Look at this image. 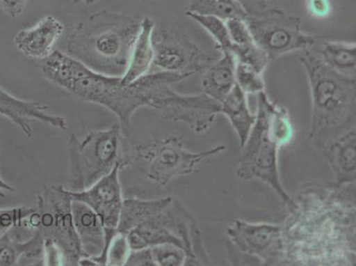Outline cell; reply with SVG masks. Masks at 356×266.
<instances>
[{"label": "cell", "instance_id": "cell-1", "mask_svg": "<svg viewBox=\"0 0 356 266\" xmlns=\"http://www.w3.org/2000/svg\"><path fill=\"white\" fill-rule=\"evenodd\" d=\"M281 224L283 265H355V183L304 188Z\"/></svg>", "mask_w": 356, "mask_h": 266}, {"label": "cell", "instance_id": "cell-2", "mask_svg": "<svg viewBox=\"0 0 356 266\" xmlns=\"http://www.w3.org/2000/svg\"><path fill=\"white\" fill-rule=\"evenodd\" d=\"M42 73L49 82L76 98L104 107L115 114L122 132L127 136L131 132V118L135 112L144 107L150 108L163 84L187 79L186 75L161 71L124 84L122 77L96 72L58 50L43 61Z\"/></svg>", "mask_w": 356, "mask_h": 266}, {"label": "cell", "instance_id": "cell-3", "mask_svg": "<svg viewBox=\"0 0 356 266\" xmlns=\"http://www.w3.org/2000/svg\"><path fill=\"white\" fill-rule=\"evenodd\" d=\"M141 21L115 11L95 13L67 38V54L96 72L122 77L140 30Z\"/></svg>", "mask_w": 356, "mask_h": 266}, {"label": "cell", "instance_id": "cell-4", "mask_svg": "<svg viewBox=\"0 0 356 266\" xmlns=\"http://www.w3.org/2000/svg\"><path fill=\"white\" fill-rule=\"evenodd\" d=\"M300 61L312 93L309 139L322 152L330 142L355 128V77L327 66L309 49L302 52Z\"/></svg>", "mask_w": 356, "mask_h": 266}, {"label": "cell", "instance_id": "cell-5", "mask_svg": "<svg viewBox=\"0 0 356 266\" xmlns=\"http://www.w3.org/2000/svg\"><path fill=\"white\" fill-rule=\"evenodd\" d=\"M293 136L286 107L273 102L264 91L258 93L257 121L241 147L236 175L242 180H258L266 183L288 210L294 206V200L281 181L277 154L281 147L290 143Z\"/></svg>", "mask_w": 356, "mask_h": 266}, {"label": "cell", "instance_id": "cell-6", "mask_svg": "<svg viewBox=\"0 0 356 266\" xmlns=\"http://www.w3.org/2000/svg\"><path fill=\"white\" fill-rule=\"evenodd\" d=\"M134 143L118 125L99 131H88L81 137L74 133L71 134L67 142V189L76 192L87 189L116 166L122 170L129 167L135 161Z\"/></svg>", "mask_w": 356, "mask_h": 266}, {"label": "cell", "instance_id": "cell-7", "mask_svg": "<svg viewBox=\"0 0 356 266\" xmlns=\"http://www.w3.org/2000/svg\"><path fill=\"white\" fill-rule=\"evenodd\" d=\"M22 229L38 232L44 240L56 243L63 252L65 265H79L83 251L74 229L72 199L67 188L44 187L38 194L35 212L25 220Z\"/></svg>", "mask_w": 356, "mask_h": 266}, {"label": "cell", "instance_id": "cell-8", "mask_svg": "<svg viewBox=\"0 0 356 266\" xmlns=\"http://www.w3.org/2000/svg\"><path fill=\"white\" fill-rule=\"evenodd\" d=\"M225 149V146H218L194 153L184 148L182 138L172 135L147 146L134 143V157L135 160L144 162L149 180L165 187L178 177L194 173L205 159Z\"/></svg>", "mask_w": 356, "mask_h": 266}, {"label": "cell", "instance_id": "cell-9", "mask_svg": "<svg viewBox=\"0 0 356 266\" xmlns=\"http://www.w3.org/2000/svg\"><path fill=\"white\" fill-rule=\"evenodd\" d=\"M255 44L270 61L297 51L309 50L315 38L303 31L302 20L280 9L245 19Z\"/></svg>", "mask_w": 356, "mask_h": 266}, {"label": "cell", "instance_id": "cell-10", "mask_svg": "<svg viewBox=\"0 0 356 266\" xmlns=\"http://www.w3.org/2000/svg\"><path fill=\"white\" fill-rule=\"evenodd\" d=\"M152 43L154 53L153 64L166 72L191 77L203 73L218 60L207 54L177 26L155 24Z\"/></svg>", "mask_w": 356, "mask_h": 266}, {"label": "cell", "instance_id": "cell-11", "mask_svg": "<svg viewBox=\"0 0 356 266\" xmlns=\"http://www.w3.org/2000/svg\"><path fill=\"white\" fill-rule=\"evenodd\" d=\"M229 249L264 265H283V242L280 224L252 223L236 219L226 227Z\"/></svg>", "mask_w": 356, "mask_h": 266}, {"label": "cell", "instance_id": "cell-12", "mask_svg": "<svg viewBox=\"0 0 356 266\" xmlns=\"http://www.w3.org/2000/svg\"><path fill=\"white\" fill-rule=\"evenodd\" d=\"M171 123H183L194 132L207 131L221 112V103L206 94L183 95L167 84L152 103L151 108Z\"/></svg>", "mask_w": 356, "mask_h": 266}, {"label": "cell", "instance_id": "cell-13", "mask_svg": "<svg viewBox=\"0 0 356 266\" xmlns=\"http://www.w3.org/2000/svg\"><path fill=\"white\" fill-rule=\"evenodd\" d=\"M121 171V167L116 166L87 189L79 192L67 189L71 199L90 207L99 216L105 228L118 230L124 200L120 182Z\"/></svg>", "mask_w": 356, "mask_h": 266}, {"label": "cell", "instance_id": "cell-14", "mask_svg": "<svg viewBox=\"0 0 356 266\" xmlns=\"http://www.w3.org/2000/svg\"><path fill=\"white\" fill-rule=\"evenodd\" d=\"M48 110L49 108L44 104L19 99L0 86V116L10 120L27 138H31L34 134L32 126L33 121L44 123L54 129L66 131L67 119L48 113Z\"/></svg>", "mask_w": 356, "mask_h": 266}, {"label": "cell", "instance_id": "cell-15", "mask_svg": "<svg viewBox=\"0 0 356 266\" xmlns=\"http://www.w3.org/2000/svg\"><path fill=\"white\" fill-rule=\"evenodd\" d=\"M65 30L63 22L51 15H45L33 27L18 32L15 45L25 57L47 60L54 54L55 45Z\"/></svg>", "mask_w": 356, "mask_h": 266}, {"label": "cell", "instance_id": "cell-16", "mask_svg": "<svg viewBox=\"0 0 356 266\" xmlns=\"http://www.w3.org/2000/svg\"><path fill=\"white\" fill-rule=\"evenodd\" d=\"M72 215L83 256L99 258L106 244V229L102 220L90 207L77 201H72Z\"/></svg>", "mask_w": 356, "mask_h": 266}, {"label": "cell", "instance_id": "cell-17", "mask_svg": "<svg viewBox=\"0 0 356 266\" xmlns=\"http://www.w3.org/2000/svg\"><path fill=\"white\" fill-rule=\"evenodd\" d=\"M44 265V239L33 232L27 240L13 237L10 231L0 235V266Z\"/></svg>", "mask_w": 356, "mask_h": 266}, {"label": "cell", "instance_id": "cell-18", "mask_svg": "<svg viewBox=\"0 0 356 266\" xmlns=\"http://www.w3.org/2000/svg\"><path fill=\"white\" fill-rule=\"evenodd\" d=\"M355 128L330 142L322 151L335 177V184L355 183Z\"/></svg>", "mask_w": 356, "mask_h": 266}, {"label": "cell", "instance_id": "cell-19", "mask_svg": "<svg viewBox=\"0 0 356 266\" xmlns=\"http://www.w3.org/2000/svg\"><path fill=\"white\" fill-rule=\"evenodd\" d=\"M155 22L150 17H145L141 21L140 30L136 38L129 56L127 68L122 76L124 84L134 82L147 75L154 61V48L152 43V35Z\"/></svg>", "mask_w": 356, "mask_h": 266}, {"label": "cell", "instance_id": "cell-20", "mask_svg": "<svg viewBox=\"0 0 356 266\" xmlns=\"http://www.w3.org/2000/svg\"><path fill=\"white\" fill-rule=\"evenodd\" d=\"M236 60L231 53H223L203 72V93L221 103L235 86Z\"/></svg>", "mask_w": 356, "mask_h": 266}, {"label": "cell", "instance_id": "cell-21", "mask_svg": "<svg viewBox=\"0 0 356 266\" xmlns=\"http://www.w3.org/2000/svg\"><path fill=\"white\" fill-rule=\"evenodd\" d=\"M227 116L233 129L237 133L241 147L245 143L252 126L257 121V114L248 108L247 94L237 84L221 102V112Z\"/></svg>", "mask_w": 356, "mask_h": 266}, {"label": "cell", "instance_id": "cell-22", "mask_svg": "<svg viewBox=\"0 0 356 266\" xmlns=\"http://www.w3.org/2000/svg\"><path fill=\"white\" fill-rule=\"evenodd\" d=\"M309 50L327 66L346 76L355 77V43L326 41L318 44L316 42Z\"/></svg>", "mask_w": 356, "mask_h": 266}, {"label": "cell", "instance_id": "cell-23", "mask_svg": "<svg viewBox=\"0 0 356 266\" xmlns=\"http://www.w3.org/2000/svg\"><path fill=\"white\" fill-rule=\"evenodd\" d=\"M186 12L216 16L223 21L247 18V14L236 0H187Z\"/></svg>", "mask_w": 356, "mask_h": 266}, {"label": "cell", "instance_id": "cell-24", "mask_svg": "<svg viewBox=\"0 0 356 266\" xmlns=\"http://www.w3.org/2000/svg\"><path fill=\"white\" fill-rule=\"evenodd\" d=\"M186 16L193 19L200 26L211 36L213 40L218 44V49L221 54L231 53L233 44L229 38L227 26L225 21L216 16L194 14V13L186 12Z\"/></svg>", "mask_w": 356, "mask_h": 266}, {"label": "cell", "instance_id": "cell-25", "mask_svg": "<svg viewBox=\"0 0 356 266\" xmlns=\"http://www.w3.org/2000/svg\"><path fill=\"white\" fill-rule=\"evenodd\" d=\"M232 54L237 63L248 65L261 74H264L270 63V58L255 44V42L244 47L233 45Z\"/></svg>", "mask_w": 356, "mask_h": 266}, {"label": "cell", "instance_id": "cell-26", "mask_svg": "<svg viewBox=\"0 0 356 266\" xmlns=\"http://www.w3.org/2000/svg\"><path fill=\"white\" fill-rule=\"evenodd\" d=\"M236 84L245 94H257L264 92L265 83L262 74L257 72L248 65L236 61Z\"/></svg>", "mask_w": 356, "mask_h": 266}, {"label": "cell", "instance_id": "cell-27", "mask_svg": "<svg viewBox=\"0 0 356 266\" xmlns=\"http://www.w3.org/2000/svg\"><path fill=\"white\" fill-rule=\"evenodd\" d=\"M150 249L156 266L186 265V253L177 245L163 243L150 247Z\"/></svg>", "mask_w": 356, "mask_h": 266}, {"label": "cell", "instance_id": "cell-28", "mask_svg": "<svg viewBox=\"0 0 356 266\" xmlns=\"http://www.w3.org/2000/svg\"><path fill=\"white\" fill-rule=\"evenodd\" d=\"M35 210V208L29 206L0 209V235L13 229L21 228L24 220L27 219Z\"/></svg>", "mask_w": 356, "mask_h": 266}, {"label": "cell", "instance_id": "cell-29", "mask_svg": "<svg viewBox=\"0 0 356 266\" xmlns=\"http://www.w3.org/2000/svg\"><path fill=\"white\" fill-rule=\"evenodd\" d=\"M131 251L127 237L124 233L118 232L113 237L108 249H106V265L109 266L125 265L126 261Z\"/></svg>", "mask_w": 356, "mask_h": 266}, {"label": "cell", "instance_id": "cell-30", "mask_svg": "<svg viewBox=\"0 0 356 266\" xmlns=\"http://www.w3.org/2000/svg\"><path fill=\"white\" fill-rule=\"evenodd\" d=\"M227 26L229 38L233 45L236 47H244L254 43L251 32L249 31L247 22L242 19H229L225 21Z\"/></svg>", "mask_w": 356, "mask_h": 266}, {"label": "cell", "instance_id": "cell-31", "mask_svg": "<svg viewBox=\"0 0 356 266\" xmlns=\"http://www.w3.org/2000/svg\"><path fill=\"white\" fill-rule=\"evenodd\" d=\"M247 15L265 14L276 9L278 0H236Z\"/></svg>", "mask_w": 356, "mask_h": 266}, {"label": "cell", "instance_id": "cell-32", "mask_svg": "<svg viewBox=\"0 0 356 266\" xmlns=\"http://www.w3.org/2000/svg\"><path fill=\"white\" fill-rule=\"evenodd\" d=\"M44 265H65L63 252L56 243L50 239L44 240Z\"/></svg>", "mask_w": 356, "mask_h": 266}, {"label": "cell", "instance_id": "cell-33", "mask_svg": "<svg viewBox=\"0 0 356 266\" xmlns=\"http://www.w3.org/2000/svg\"><path fill=\"white\" fill-rule=\"evenodd\" d=\"M125 265L129 266H156L150 248L131 249Z\"/></svg>", "mask_w": 356, "mask_h": 266}, {"label": "cell", "instance_id": "cell-34", "mask_svg": "<svg viewBox=\"0 0 356 266\" xmlns=\"http://www.w3.org/2000/svg\"><path fill=\"white\" fill-rule=\"evenodd\" d=\"M29 0H0V11L8 17L16 19L24 14Z\"/></svg>", "mask_w": 356, "mask_h": 266}, {"label": "cell", "instance_id": "cell-35", "mask_svg": "<svg viewBox=\"0 0 356 266\" xmlns=\"http://www.w3.org/2000/svg\"><path fill=\"white\" fill-rule=\"evenodd\" d=\"M307 6L310 14L317 18L327 17L332 12L330 0H307Z\"/></svg>", "mask_w": 356, "mask_h": 266}, {"label": "cell", "instance_id": "cell-36", "mask_svg": "<svg viewBox=\"0 0 356 266\" xmlns=\"http://www.w3.org/2000/svg\"><path fill=\"white\" fill-rule=\"evenodd\" d=\"M1 154H0V169H1ZM14 187L10 184L6 182L0 174V198L6 197V193L14 192Z\"/></svg>", "mask_w": 356, "mask_h": 266}, {"label": "cell", "instance_id": "cell-37", "mask_svg": "<svg viewBox=\"0 0 356 266\" xmlns=\"http://www.w3.org/2000/svg\"><path fill=\"white\" fill-rule=\"evenodd\" d=\"M99 0H73V4L92 5L98 2Z\"/></svg>", "mask_w": 356, "mask_h": 266}]
</instances>
